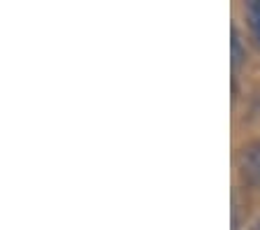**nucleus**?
<instances>
[{"label": "nucleus", "instance_id": "nucleus-1", "mask_svg": "<svg viewBox=\"0 0 260 230\" xmlns=\"http://www.w3.org/2000/svg\"><path fill=\"white\" fill-rule=\"evenodd\" d=\"M239 170H242V177L249 181V184L260 188V140L258 142H251L249 147L242 149Z\"/></svg>", "mask_w": 260, "mask_h": 230}, {"label": "nucleus", "instance_id": "nucleus-2", "mask_svg": "<svg viewBox=\"0 0 260 230\" xmlns=\"http://www.w3.org/2000/svg\"><path fill=\"white\" fill-rule=\"evenodd\" d=\"M246 23H249L253 42L260 47V0H253L246 5Z\"/></svg>", "mask_w": 260, "mask_h": 230}, {"label": "nucleus", "instance_id": "nucleus-3", "mask_svg": "<svg viewBox=\"0 0 260 230\" xmlns=\"http://www.w3.org/2000/svg\"><path fill=\"white\" fill-rule=\"evenodd\" d=\"M244 58H246V54L242 51V42H239L237 30H235V33H233V68H235V70H237V68L244 63Z\"/></svg>", "mask_w": 260, "mask_h": 230}, {"label": "nucleus", "instance_id": "nucleus-4", "mask_svg": "<svg viewBox=\"0 0 260 230\" xmlns=\"http://www.w3.org/2000/svg\"><path fill=\"white\" fill-rule=\"evenodd\" d=\"M251 230H260V219L255 221V223H253V228H251Z\"/></svg>", "mask_w": 260, "mask_h": 230}]
</instances>
